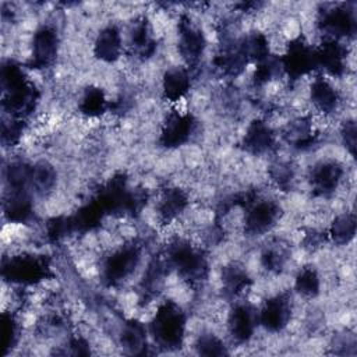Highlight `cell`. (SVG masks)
Segmentation results:
<instances>
[{
	"instance_id": "obj_1",
	"label": "cell",
	"mask_w": 357,
	"mask_h": 357,
	"mask_svg": "<svg viewBox=\"0 0 357 357\" xmlns=\"http://www.w3.org/2000/svg\"><path fill=\"white\" fill-rule=\"evenodd\" d=\"M3 109L10 117L25 120L38 103V91L28 79L21 66L7 61L1 67Z\"/></svg>"
},
{
	"instance_id": "obj_2",
	"label": "cell",
	"mask_w": 357,
	"mask_h": 357,
	"mask_svg": "<svg viewBox=\"0 0 357 357\" xmlns=\"http://www.w3.org/2000/svg\"><path fill=\"white\" fill-rule=\"evenodd\" d=\"M166 266L174 269L185 282L195 284L206 279L209 266L204 251L188 240L176 238L169 243L165 252Z\"/></svg>"
},
{
	"instance_id": "obj_3",
	"label": "cell",
	"mask_w": 357,
	"mask_h": 357,
	"mask_svg": "<svg viewBox=\"0 0 357 357\" xmlns=\"http://www.w3.org/2000/svg\"><path fill=\"white\" fill-rule=\"evenodd\" d=\"M149 332L160 349L181 347L185 335V314L181 307L174 301H163L149 324Z\"/></svg>"
},
{
	"instance_id": "obj_4",
	"label": "cell",
	"mask_w": 357,
	"mask_h": 357,
	"mask_svg": "<svg viewBox=\"0 0 357 357\" xmlns=\"http://www.w3.org/2000/svg\"><path fill=\"white\" fill-rule=\"evenodd\" d=\"M49 275V261L45 257L33 254H18L10 257L8 261L3 264L4 279L20 286L36 284Z\"/></svg>"
},
{
	"instance_id": "obj_5",
	"label": "cell",
	"mask_w": 357,
	"mask_h": 357,
	"mask_svg": "<svg viewBox=\"0 0 357 357\" xmlns=\"http://www.w3.org/2000/svg\"><path fill=\"white\" fill-rule=\"evenodd\" d=\"M244 231L248 236H262L272 230L280 219V206L276 201L264 197H248L243 201Z\"/></svg>"
},
{
	"instance_id": "obj_6",
	"label": "cell",
	"mask_w": 357,
	"mask_h": 357,
	"mask_svg": "<svg viewBox=\"0 0 357 357\" xmlns=\"http://www.w3.org/2000/svg\"><path fill=\"white\" fill-rule=\"evenodd\" d=\"M139 261L141 247L135 243H127L105 258L100 276L107 286H117L134 273Z\"/></svg>"
},
{
	"instance_id": "obj_7",
	"label": "cell",
	"mask_w": 357,
	"mask_h": 357,
	"mask_svg": "<svg viewBox=\"0 0 357 357\" xmlns=\"http://www.w3.org/2000/svg\"><path fill=\"white\" fill-rule=\"evenodd\" d=\"M279 66L290 81H297L312 74V71L318 70L315 47L303 36L294 38L289 42L284 53L279 59Z\"/></svg>"
},
{
	"instance_id": "obj_8",
	"label": "cell",
	"mask_w": 357,
	"mask_h": 357,
	"mask_svg": "<svg viewBox=\"0 0 357 357\" xmlns=\"http://www.w3.org/2000/svg\"><path fill=\"white\" fill-rule=\"evenodd\" d=\"M318 26L325 39L342 40L351 38L356 32L354 13L346 6H333L319 13Z\"/></svg>"
},
{
	"instance_id": "obj_9",
	"label": "cell",
	"mask_w": 357,
	"mask_h": 357,
	"mask_svg": "<svg viewBox=\"0 0 357 357\" xmlns=\"http://www.w3.org/2000/svg\"><path fill=\"white\" fill-rule=\"evenodd\" d=\"M195 128L197 120L190 112L172 110L162 124L159 142L167 149L178 148L190 141Z\"/></svg>"
},
{
	"instance_id": "obj_10",
	"label": "cell",
	"mask_w": 357,
	"mask_h": 357,
	"mask_svg": "<svg viewBox=\"0 0 357 357\" xmlns=\"http://www.w3.org/2000/svg\"><path fill=\"white\" fill-rule=\"evenodd\" d=\"M59 33L52 25L39 26L32 36V56L29 68H47L57 57L59 52Z\"/></svg>"
},
{
	"instance_id": "obj_11",
	"label": "cell",
	"mask_w": 357,
	"mask_h": 357,
	"mask_svg": "<svg viewBox=\"0 0 357 357\" xmlns=\"http://www.w3.org/2000/svg\"><path fill=\"white\" fill-rule=\"evenodd\" d=\"M206 47L204 32L183 15L178 22V53L188 68H192L201 60Z\"/></svg>"
},
{
	"instance_id": "obj_12",
	"label": "cell",
	"mask_w": 357,
	"mask_h": 357,
	"mask_svg": "<svg viewBox=\"0 0 357 357\" xmlns=\"http://www.w3.org/2000/svg\"><path fill=\"white\" fill-rule=\"evenodd\" d=\"M258 324L269 332H280L291 318V301L287 294H276L268 298L259 312H257Z\"/></svg>"
},
{
	"instance_id": "obj_13",
	"label": "cell",
	"mask_w": 357,
	"mask_h": 357,
	"mask_svg": "<svg viewBox=\"0 0 357 357\" xmlns=\"http://www.w3.org/2000/svg\"><path fill=\"white\" fill-rule=\"evenodd\" d=\"M258 317L248 303H237L229 312L227 329L231 340L237 344L247 343L257 328Z\"/></svg>"
},
{
	"instance_id": "obj_14",
	"label": "cell",
	"mask_w": 357,
	"mask_h": 357,
	"mask_svg": "<svg viewBox=\"0 0 357 357\" xmlns=\"http://www.w3.org/2000/svg\"><path fill=\"white\" fill-rule=\"evenodd\" d=\"M343 174V166L336 160H325L317 163L310 173L312 191L315 195L329 197L337 190Z\"/></svg>"
},
{
	"instance_id": "obj_15",
	"label": "cell",
	"mask_w": 357,
	"mask_h": 357,
	"mask_svg": "<svg viewBox=\"0 0 357 357\" xmlns=\"http://www.w3.org/2000/svg\"><path fill=\"white\" fill-rule=\"evenodd\" d=\"M315 54L317 67L322 73L332 77H340L344 73L347 50L340 40L324 38L322 43L315 47Z\"/></svg>"
},
{
	"instance_id": "obj_16",
	"label": "cell",
	"mask_w": 357,
	"mask_h": 357,
	"mask_svg": "<svg viewBox=\"0 0 357 357\" xmlns=\"http://www.w3.org/2000/svg\"><path fill=\"white\" fill-rule=\"evenodd\" d=\"M310 99L312 106L324 116L333 114L340 103V95L337 89L324 74H318L312 78L310 86Z\"/></svg>"
},
{
	"instance_id": "obj_17",
	"label": "cell",
	"mask_w": 357,
	"mask_h": 357,
	"mask_svg": "<svg viewBox=\"0 0 357 357\" xmlns=\"http://www.w3.org/2000/svg\"><path fill=\"white\" fill-rule=\"evenodd\" d=\"M275 145V134L272 127L262 119L252 120L244 132L243 148L251 155H262Z\"/></svg>"
},
{
	"instance_id": "obj_18",
	"label": "cell",
	"mask_w": 357,
	"mask_h": 357,
	"mask_svg": "<svg viewBox=\"0 0 357 357\" xmlns=\"http://www.w3.org/2000/svg\"><path fill=\"white\" fill-rule=\"evenodd\" d=\"M123 53V38L120 29L110 24L99 31L93 42V54L105 63H114Z\"/></svg>"
},
{
	"instance_id": "obj_19",
	"label": "cell",
	"mask_w": 357,
	"mask_h": 357,
	"mask_svg": "<svg viewBox=\"0 0 357 357\" xmlns=\"http://www.w3.org/2000/svg\"><path fill=\"white\" fill-rule=\"evenodd\" d=\"M188 206V195L180 187H167L162 191L156 206L158 216L162 223L174 222Z\"/></svg>"
},
{
	"instance_id": "obj_20",
	"label": "cell",
	"mask_w": 357,
	"mask_h": 357,
	"mask_svg": "<svg viewBox=\"0 0 357 357\" xmlns=\"http://www.w3.org/2000/svg\"><path fill=\"white\" fill-rule=\"evenodd\" d=\"M191 88V75L187 67H172L162 78L163 98L170 103L180 102Z\"/></svg>"
},
{
	"instance_id": "obj_21",
	"label": "cell",
	"mask_w": 357,
	"mask_h": 357,
	"mask_svg": "<svg viewBox=\"0 0 357 357\" xmlns=\"http://www.w3.org/2000/svg\"><path fill=\"white\" fill-rule=\"evenodd\" d=\"M3 208L10 223H25L33 213L32 199L26 188H11Z\"/></svg>"
},
{
	"instance_id": "obj_22",
	"label": "cell",
	"mask_w": 357,
	"mask_h": 357,
	"mask_svg": "<svg viewBox=\"0 0 357 357\" xmlns=\"http://www.w3.org/2000/svg\"><path fill=\"white\" fill-rule=\"evenodd\" d=\"M109 105L110 103L107 102L103 89L99 86H88L84 89L79 98L78 109L82 116L88 119H96L109 110Z\"/></svg>"
},
{
	"instance_id": "obj_23",
	"label": "cell",
	"mask_w": 357,
	"mask_h": 357,
	"mask_svg": "<svg viewBox=\"0 0 357 357\" xmlns=\"http://www.w3.org/2000/svg\"><path fill=\"white\" fill-rule=\"evenodd\" d=\"M251 284L247 271L238 264H230L222 269V287L229 297H238Z\"/></svg>"
},
{
	"instance_id": "obj_24",
	"label": "cell",
	"mask_w": 357,
	"mask_h": 357,
	"mask_svg": "<svg viewBox=\"0 0 357 357\" xmlns=\"http://www.w3.org/2000/svg\"><path fill=\"white\" fill-rule=\"evenodd\" d=\"M130 46L132 49V52L142 59L151 57L152 53L155 52V40L152 38L151 33V28L149 24L146 21V18H138L134 25H132V31L130 35Z\"/></svg>"
},
{
	"instance_id": "obj_25",
	"label": "cell",
	"mask_w": 357,
	"mask_h": 357,
	"mask_svg": "<svg viewBox=\"0 0 357 357\" xmlns=\"http://www.w3.org/2000/svg\"><path fill=\"white\" fill-rule=\"evenodd\" d=\"M121 346L130 353H145L146 350V328L142 322L131 319L124 324L120 335Z\"/></svg>"
},
{
	"instance_id": "obj_26",
	"label": "cell",
	"mask_w": 357,
	"mask_h": 357,
	"mask_svg": "<svg viewBox=\"0 0 357 357\" xmlns=\"http://www.w3.org/2000/svg\"><path fill=\"white\" fill-rule=\"evenodd\" d=\"M356 234V215L353 212H344L337 215L331 226L328 236L337 245L349 244Z\"/></svg>"
},
{
	"instance_id": "obj_27",
	"label": "cell",
	"mask_w": 357,
	"mask_h": 357,
	"mask_svg": "<svg viewBox=\"0 0 357 357\" xmlns=\"http://www.w3.org/2000/svg\"><path fill=\"white\" fill-rule=\"evenodd\" d=\"M56 177L57 173L50 163L38 162L31 166L29 187L33 188L38 194H46L54 187Z\"/></svg>"
},
{
	"instance_id": "obj_28",
	"label": "cell",
	"mask_w": 357,
	"mask_h": 357,
	"mask_svg": "<svg viewBox=\"0 0 357 357\" xmlns=\"http://www.w3.org/2000/svg\"><path fill=\"white\" fill-rule=\"evenodd\" d=\"M294 289L300 296L305 298L317 297L321 289V279L317 269H314L312 266L301 268L296 275Z\"/></svg>"
},
{
	"instance_id": "obj_29",
	"label": "cell",
	"mask_w": 357,
	"mask_h": 357,
	"mask_svg": "<svg viewBox=\"0 0 357 357\" xmlns=\"http://www.w3.org/2000/svg\"><path fill=\"white\" fill-rule=\"evenodd\" d=\"M18 333H20V329H18V322L15 317L11 312H3L1 324H0L1 354H7L8 350L17 344V340L20 337Z\"/></svg>"
},
{
	"instance_id": "obj_30",
	"label": "cell",
	"mask_w": 357,
	"mask_h": 357,
	"mask_svg": "<svg viewBox=\"0 0 357 357\" xmlns=\"http://www.w3.org/2000/svg\"><path fill=\"white\" fill-rule=\"evenodd\" d=\"M286 251L283 245L278 243L266 245L261 254V264L271 273L280 272L286 264Z\"/></svg>"
},
{
	"instance_id": "obj_31",
	"label": "cell",
	"mask_w": 357,
	"mask_h": 357,
	"mask_svg": "<svg viewBox=\"0 0 357 357\" xmlns=\"http://www.w3.org/2000/svg\"><path fill=\"white\" fill-rule=\"evenodd\" d=\"M195 349L198 354L202 356H223L227 354L225 343L213 333L205 332L198 336L195 342Z\"/></svg>"
},
{
	"instance_id": "obj_32",
	"label": "cell",
	"mask_w": 357,
	"mask_h": 357,
	"mask_svg": "<svg viewBox=\"0 0 357 357\" xmlns=\"http://www.w3.org/2000/svg\"><path fill=\"white\" fill-rule=\"evenodd\" d=\"M24 120L10 117L8 121L3 123V132H1V139L4 145L14 146L20 139L24 132Z\"/></svg>"
},
{
	"instance_id": "obj_33",
	"label": "cell",
	"mask_w": 357,
	"mask_h": 357,
	"mask_svg": "<svg viewBox=\"0 0 357 357\" xmlns=\"http://www.w3.org/2000/svg\"><path fill=\"white\" fill-rule=\"evenodd\" d=\"M342 141L351 158H356V123L354 120H346L340 128Z\"/></svg>"
}]
</instances>
